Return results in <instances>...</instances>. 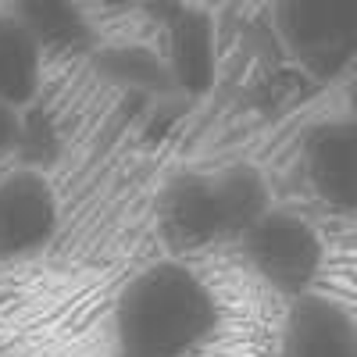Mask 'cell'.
I'll return each mask as SVG.
<instances>
[{"label":"cell","instance_id":"6da1fadb","mask_svg":"<svg viewBox=\"0 0 357 357\" xmlns=\"http://www.w3.org/2000/svg\"><path fill=\"white\" fill-rule=\"evenodd\" d=\"M218 296L186 261L143 268L114 304V357H190L218 329Z\"/></svg>","mask_w":357,"mask_h":357},{"label":"cell","instance_id":"7a4b0ae2","mask_svg":"<svg viewBox=\"0 0 357 357\" xmlns=\"http://www.w3.org/2000/svg\"><path fill=\"white\" fill-rule=\"evenodd\" d=\"M240 250L250 264V272L289 301L311 296L321 268H325V240L311 218L301 211L272 207L243 240Z\"/></svg>","mask_w":357,"mask_h":357},{"label":"cell","instance_id":"3957f363","mask_svg":"<svg viewBox=\"0 0 357 357\" xmlns=\"http://www.w3.org/2000/svg\"><path fill=\"white\" fill-rule=\"evenodd\" d=\"M275 33L311 79L333 82L357 65V0H293L275 8Z\"/></svg>","mask_w":357,"mask_h":357},{"label":"cell","instance_id":"277c9868","mask_svg":"<svg viewBox=\"0 0 357 357\" xmlns=\"http://www.w3.org/2000/svg\"><path fill=\"white\" fill-rule=\"evenodd\" d=\"M161 61L172 93L200 100L215 89L222 68V36L211 11L193 4L161 8Z\"/></svg>","mask_w":357,"mask_h":357},{"label":"cell","instance_id":"5b68a950","mask_svg":"<svg viewBox=\"0 0 357 357\" xmlns=\"http://www.w3.org/2000/svg\"><path fill=\"white\" fill-rule=\"evenodd\" d=\"M61 225V197L36 165L0 175V261L40 254Z\"/></svg>","mask_w":357,"mask_h":357},{"label":"cell","instance_id":"8992f818","mask_svg":"<svg viewBox=\"0 0 357 357\" xmlns=\"http://www.w3.org/2000/svg\"><path fill=\"white\" fill-rule=\"evenodd\" d=\"M158 232L175 261H186V254L207 250L211 243L232 240L215 172H186L172 178L158 204Z\"/></svg>","mask_w":357,"mask_h":357},{"label":"cell","instance_id":"52a82bcc","mask_svg":"<svg viewBox=\"0 0 357 357\" xmlns=\"http://www.w3.org/2000/svg\"><path fill=\"white\" fill-rule=\"evenodd\" d=\"M304 183L318 204L357 215V122L350 114L311 126L301 146Z\"/></svg>","mask_w":357,"mask_h":357},{"label":"cell","instance_id":"ba28073f","mask_svg":"<svg viewBox=\"0 0 357 357\" xmlns=\"http://www.w3.org/2000/svg\"><path fill=\"white\" fill-rule=\"evenodd\" d=\"M279 357H357V325L340 304L311 293L293 304Z\"/></svg>","mask_w":357,"mask_h":357},{"label":"cell","instance_id":"9c48e42d","mask_svg":"<svg viewBox=\"0 0 357 357\" xmlns=\"http://www.w3.org/2000/svg\"><path fill=\"white\" fill-rule=\"evenodd\" d=\"M47 54L15 11L0 15V107L22 114L43 89Z\"/></svg>","mask_w":357,"mask_h":357},{"label":"cell","instance_id":"30bf717a","mask_svg":"<svg viewBox=\"0 0 357 357\" xmlns=\"http://www.w3.org/2000/svg\"><path fill=\"white\" fill-rule=\"evenodd\" d=\"M22 25L36 36L47 57L57 54H97V25L86 15L82 4H68V0H25V4L11 8Z\"/></svg>","mask_w":357,"mask_h":357},{"label":"cell","instance_id":"8fae6325","mask_svg":"<svg viewBox=\"0 0 357 357\" xmlns=\"http://www.w3.org/2000/svg\"><path fill=\"white\" fill-rule=\"evenodd\" d=\"M93 61L111 82L126 86V89H139V93H172L158 47L129 43V40L126 43H100Z\"/></svg>","mask_w":357,"mask_h":357},{"label":"cell","instance_id":"7c38bea8","mask_svg":"<svg viewBox=\"0 0 357 357\" xmlns=\"http://www.w3.org/2000/svg\"><path fill=\"white\" fill-rule=\"evenodd\" d=\"M18 139H22V114H11L0 107V154L15 151Z\"/></svg>","mask_w":357,"mask_h":357},{"label":"cell","instance_id":"4fadbf2b","mask_svg":"<svg viewBox=\"0 0 357 357\" xmlns=\"http://www.w3.org/2000/svg\"><path fill=\"white\" fill-rule=\"evenodd\" d=\"M347 114L357 122V65H354V72L347 75Z\"/></svg>","mask_w":357,"mask_h":357},{"label":"cell","instance_id":"5bb4252c","mask_svg":"<svg viewBox=\"0 0 357 357\" xmlns=\"http://www.w3.org/2000/svg\"><path fill=\"white\" fill-rule=\"evenodd\" d=\"M0 357H11V354H0Z\"/></svg>","mask_w":357,"mask_h":357}]
</instances>
